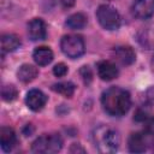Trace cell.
Wrapping results in <instances>:
<instances>
[{"instance_id": "24", "label": "cell", "mask_w": 154, "mask_h": 154, "mask_svg": "<svg viewBox=\"0 0 154 154\" xmlns=\"http://www.w3.org/2000/svg\"><path fill=\"white\" fill-rule=\"evenodd\" d=\"M147 97L153 102L154 101V87H152L148 91H147Z\"/></svg>"}, {"instance_id": "3", "label": "cell", "mask_w": 154, "mask_h": 154, "mask_svg": "<svg viewBox=\"0 0 154 154\" xmlns=\"http://www.w3.org/2000/svg\"><path fill=\"white\" fill-rule=\"evenodd\" d=\"M63 147V140L58 134H43L37 137L32 144L31 150L38 154H53L58 153Z\"/></svg>"}, {"instance_id": "23", "label": "cell", "mask_w": 154, "mask_h": 154, "mask_svg": "<svg viewBox=\"0 0 154 154\" xmlns=\"http://www.w3.org/2000/svg\"><path fill=\"white\" fill-rule=\"evenodd\" d=\"M70 152H71V153H75V152L84 153V149H83V148H81L78 143H73V144H72V147H71V149H70Z\"/></svg>"}, {"instance_id": "5", "label": "cell", "mask_w": 154, "mask_h": 154, "mask_svg": "<svg viewBox=\"0 0 154 154\" xmlns=\"http://www.w3.org/2000/svg\"><path fill=\"white\" fill-rule=\"evenodd\" d=\"M60 48H61L63 53L71 59L79 58L81 55H83V53L85 51V46H84V41H83L82 36L72 35V34L63 36V38L60 41Z\"/></svg>"}, {"instance_id": "14", "label": "cell", "mask_w": 154, "mask_h": 154, "mask_svg": "<svg viewBox=\"0 0 154 154\" xmlns=\"http://www.w3.org/2000/svg\"><path fill=\"white\" fill-rule=\"evenodd\" d=\"M37 69L34 66V65H30V64H23L18 71H17V77L20 82L23 83H29L31 81H34L36 77H37Z\"/></svg>"}, {"instance_id": "16", "label": "cell", "mask_w": 154, "mask_h": 154, "mask_svg": "<svg viewBox=\"0 0 154 154\" xmlns=\"http://www.w3.org/2000/svg\"><path fill=\"white\" fill-rule=\"evenodd\" d=\"M66 25L70 29H73V30L83 29L87 25V17L83 13H73V14L67 17Z\"/></svg>"}, {"instance_id": "6", "label": "cell", "mask_w": 154, "mask_h": 154, "mask_svg": "<svg viewBox=\"0 0 154 154\" xmlns=\"http://www.w3.org/2000/svg\"><path fill=\"white\" fill-rule=\"evenodd\" d=\"M131 13L138 19H148L154 14V0H135L131 5Z\"/></svg>"}, {"instance_id": "4", "label": "cell", "mask_w": 154, "mask_h": 154, "mask_svg": "<svg viewBox=\"0 0 154 154\" xmlns=\"http://www.w3.org/2000/svg\"><path fill=\"white\" fill-rule=\"evenodd\" d=\"M96 18L106 30H116L120 25V16L111 5H100L96 10Z\"/></svg>"}, {"instance_id": "18", "label": "cell", "mask_w": 154, "mask_h": 154, "mask_svg": "<svg viewBox=\"0 0 154 154\" xmlns=\"http://www.w3.org/2000/svg\"><path fill=\"white\" fill-rule=\"evenodd\" d=\"M18 95V90L14 85H4L1 89V97L5 101H13Z\"/></svg>"}, {"instance_id": "15", "label": "cell", "mask_w": 154, "mask_h": 154, "mask_svg": "<svg viewBox=\"0 0 154 154\" xmlns=\"http://www.w3.org/2000/svg\"><path fill=\"white\" fill-rule=\"evenodd\" d=\"M20 46V40L14 34H4L1 36V52L10 53Z\"/></svg>"}, {"instance_id": "19", "label": "cell", "mask_w": 154, "mask_h": 154, "mask_svg": "<svg viewBox=\"0 0 154 154\" xmlns=\"http://www.w3.org/2000/svg\"><path fill=\"white\" fill-rule=\"evenodd\" d=\"M79 73L82 76V79L85 84H89L93 79V73H91V70L89 66H82V69L79 70Z\"/></svg>"}, {"instance_id": "9", "label": "cell", "mask_w": 154, "mask_h": 154, "mask_svg": "<svg viewBox=\"0 0 154 154\" xmlns=\"http://www.w3.org/2000/svg\"><path fill=\"white\" fill-rule=\"evenodd\" d=\"M113 58L122 65H131L135 59H136V54L134 52V49L129 46H119V47H116L113 49Z\"/></svg>"}, {"instance_id": "8", "label": "cell", "mask_w": 154, "mask_h": 154, "mask_svg": "<svg viewBox=\"0 0 154 154\" xmlns=\"http://www.w3.org/2000/svg\"><path fill=\"white\" fill-rule=\"evenodd\" d=\"M47 102V96L38 89H31L26 93L25 96V103L31 111H40L43 108V106Z\"/></svg>"}, {"instance_id": "12", "label": "cell", "mask_w": 154, "mask_h": 154, "mask_svg": "<svg viewBox=\"0 0 154 154\" xmlns=\"http://www.w3.org/2000/svg\"><path fill=\"white\" fill-rule=\"evenodd\" d=\"M129 144V150L132 153H143L147 150L148 147V140L146 137V135L141 134V132H135L131 134V136L129 137L128 141Z\"/></svg>"}, {"instance_id": "17", "label": "cell", "mask_w": 154, "mask_h": 154, "mask_svg": "<svg viewBox=\"0 0 154 154\" xmlns=\"http://www.w3.org/2000/svg\"><path fill=\"white\" fill-rule=\"evenodd\" d=\"M75 84L71 82H60V83H55L53 84L52 89L54 91H57L58 94L65 96V97H71L75 93Z\"/></svg>"}, {"instance_id": "20", "label": "cell", "mask_w": 154, "mask_h": 154, "mask_svg": "<svg viewBox=\"0 0 154 154\" xmlns=\"http://www.w3.org/2000/svg\"><path fill=\"white\" fill-rule=\"evenodd\" d=\"M53 73L57 77H64L67 73V66L64 63H59L53 67Z\"/></svg>"}, {"instance_id": "22", "label": "cell", "mask_w": 154, "mask_h": 154, "mask_svg": "<svg viewBox=\"0 0 154 154\" xmlns=\"http://www.w3.org/2000/svg\"><path fill=\"white\" fill-rule=\"evenodd\" d=\"M60 2L65 8H71L76 4V0H60Z\"/></svg>"}, {"instance_id": "2", "label": "cell", "mask_w": 154, "mask_h": 154, "mask_svg": "<svg viewBox=\"0 0 154 154\" xmlns=\"http://www.w3.org/2000/svg\"><path fill=\"white\" fill-rule=\"evenodd\" d=\"M93 138L95 146L101 153H114L118 150L120 144V137L118 131L107 125H101L95 129Z\"/></svg>"}, {"instance_id": "11", "label": "cell", "mask_w": 154, "mask_h": 154, "mask_svg": "<svg viewBox=\"0 0 154 154\" xmlns=\"http://www.w3.org/2000/svg\"><path fill=\"white\" fill-rule=\"evenodd\" d=\"M17 143V136L12 128L2 126L0 130V144L4 152H11Z\"/></svg>"}, {"instance_id": "13", "label": "cell", "mask_w": 154, "mask_h": 154, "mask_svg": "<svg viewBox=\"0 0 154 154\" xmlns=\"http://www.w3.org/2000/svg\"><path fill=\"white\" fill-rule=\"evenodd\" d=\"M32 58L37 65L46 66L53 60V52L48 47H37L32 53Z\"/></svg>"}, {"instance_id": "1", "label": "cell", "mask_w": 154, "mask_h": 154, "mask_svg": "<svg viewBox=\"0 0 154 154\" xmlns=\"http://www.w3.org/2000/svg\"><path fill=\"white\" fill-rule=\"evenodd\" d=\"M101 103L107 114L112 117H122L130 109L131 97L125 89L111 87L102 93Z\"/></svg>"}, {"instance_id": "21", "label": "cell", "mask_w": 154, "mask_h": 154, "mask_svg": "<svg viewBox=\"0 0 154 154\" xmlns=\"http://www.w3.org/2000/svg\"><path fill=\"white\" fill-rule=\"evenodd\" d=\"M144 131L152 136H154V117L147 118L144 120Z\"/></svg>"}, {"instance_id": "10", "label": "cell", "mask_w": 154, "mask_h": 154, "mask_svg": "<svg viewBox=\"0 0 154 154\" xmlns=\"http://www.w3.org/2000/svg\"><path fill=\"white\" fill-rule=\"evenodd\" d=\"M118 73V67L112 61L102 60L97 63V75L102 81H112L117 78Z\"/></svg>"}, {"instance_id": "7", "label": "cell", "mask_w": 154, "mask_h": 154, "mask_svg": "<svg viewBox=\"0 0 154 154\" xmlns=\"http://www.w3.org/2000/svg\"><path fill=\"white\" fill-rule=\"evenodd\" d=\"M28 35L32 41L45 40L47 36L46 23L41 18H34L28 24Z\"/></svg>"}]
</instances>
